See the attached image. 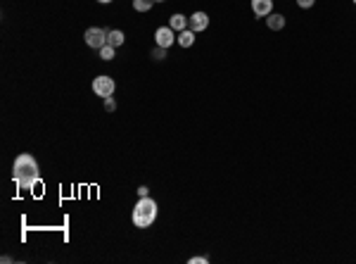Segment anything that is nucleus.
Segmentation results:
<instances>
[{
  "mask_svg": "<svg viewBox=\"0 0 356 264\" xmlns=\"http://www.w3.org/2000/svg\"><path fill=\"white\" fill-rule=\"evenodd\" d=\"M38 162L33 160V155L22 152L15 157V165H12V179H15L17 188L19 190H33V186H38Z\"/></svg>",
  "mask_w": 356,
  "mask_h": 264,
  "instance_id": "obj_1",
  "label": "nucleus"
},
{
  "mask_svg": "<svg viewBox=\"0 0 356 264\" xmlns=\"http://www.w3.org/2000/svg\"><path fill=\"white\" fill-rule=\"evenodd\" d=\"M155 219H157V202L150 198V195H145L133 207V224L138 229H148V226L155 224Z\"/></svg>",
  "mask_w": 356,
  "mask_h": 264,
  "instance_id": "obj_2",
  "label": "nucleus"
},
{
  "mask_svg": "<svg viewBox=\"0 0 356 264\" xmlns=\"http://www.w3.org/2000/svg\"><path fill=\"white\" fill-rule=\"evenodd\" d=\"M114 88H116L114 79L107 76V74H100V76L93 79V93L100 95V98H109V95H114Z\"/></svg>",
  "mask_w": 356,
  "mask_h": 264,
  "instance_id": "obj_3",
  "label": "nucleus"
},
{
  "mask_svg": "<svg viewBox=\"0 0 356 264\" xmlns=\"http://www.w3.org/2000/svg\"><path fill=\"white\" fill-rule=\"evenodd\" d=\"M83 38H86V45H88V48L100 50L105 43H107V31L100 29V26H91L88 31L83 33Z\"/></svg>",
  "mask_w": 356,
  "mask_h": 264,
  "instance_id": "obj_4",
  "label": "nucleus"
},
{
  "mask_svg": "<svg viewBox=\"0 0 356 264\" xmlns=\"http://www.w3.org/2000/svg\"><path fill=\"white\" fill-rule=\"evenodd\" d=\"M155 41H157V45L159 48H171L176 43V33H174V29L171 26H159L157 31H155Z\"/></svg>",
  "mask_w": 356,
  "mask_h": 264,
  "instance_id": "obj_5",
  "label": "nucleus"
},
{
  "mask_svg": "<svg viewBox=\"0 0 356 264\" xmlns=\"http://www.w3.org/2000/svg\"><path fill=\"white\" fill-rule=\"evenodd\" d=\"M209 26V15L207 12H192L190 17H188V29H192L195 33L204 31Z\"/></svg>",
  "mask_w": 356,
  "mask_h": 264,
  "instance_id": "obj_6",
  "label": "nucleus"
},
{
  "mask_svg": "<svg viewBox=\"0 0 356 264\" xmlns=\"http://www.w3.org/2000/svg\"><path fill=\"white\" fill-rule=\"evenodd\" d=\"M252 12L259 17V19H264L273 12V0H252Z\"/></svg>",
  "mask_w": 356,
  "mask_h": 264,
  "instance_id": "obj_7",
  "label": "nucleus"
},
{
  "mask_svg": "<svg viewBox=\"0 0 356 264\" xmlns=\"http://www.w3.org/2000/svg\"><path fill=\"white\" fill-rule=\"evenodd\" d=\"M176 43H178L181 48H190L192 43H195V31H192V29L178 31V36H176Z\"/></svg>",
  "mask_w": 356,
  "mask_h": 264,
  "instance_id": "obj_8",
  "label": "nucleus"
},
{
  "mask_svg": "<svg viewBox=\"0 0 356 264\" xmlns=\"http://www.w3.org/2000/svg\"><path fill=\"white\" fill-rule=\"evenodd\" d=\"M266 26H268L271 31H280V29H285V17L271 12V15L266 17Z\"/></svg>",
  "mask_w": 356,
  "mask_h": 264,
  "instance_id": "obj_9",
  "label": "nucleus"
},
{
  "mask_svg": "<svg viewBox=\"0 0 356 264\" xmlns=\"http://www.w3.org/2000/svg\"><path fill=\"white\" fill-rule=\"evenodd\" d=\"M169 26L174 29V31H185L188 29V19H185V15H171V19H169Z\"/></svg>",
  "mask_w": 356,
  "mask_h": 264,
  "instance_id": "obj_10",
  "label": "nucleus"
},
{
  "mask_svg": "<svg viewBox=\"0 0 356 264\" xmlns=\"http://www.w3.org/2000/svg\"><path fill=\"white\" fill-rule=\"evenodd\" d=\"M107 43H109V45H114V48L124 45V31H119V29L107 31Z\"/></svg>",
  "mask_w": 356,
  "mask_h": 264,
  "instance_id": "obj_11",
  "label": "nucleus"
},
{
  "mask_svg": "<svg viewBox=\"0 0 356 264\" xmlns=\"http://www.w3.org/2000/svg\"><path fill=\"white\" fill-rule=\"evenodd\" d=\"M155 5V0H133V10L135 12H150Z\"/></svg>",
  "mask_w": 356,
  "mask_h": 264,
  "instance_id": "obj_12",
  "label": "nucleus"
},
{
  "mask_svg": "<svg viewBox=\"0 0 356 264\" xmlns=\"http://www.w3.org/2000/svg\"><path fill=\"white\" fill-rule=\"evenodd\" d=\"M100 58L102 60H114V45H109V43H105L102 48H100Z\"/></svg>",
  "mask_w": 356,
  "mask_h": 264,
  "instance_id": "obj_13",
  "label": "nucleus"
},
{
  "mask_svg": "<svg viewBox=\"0 0 356 264\" xmlns=\"http://www.w3.org/2000/svg\"><path fill=\"white\" fill-rule=\"evenodd\" d=\"M152 58H155V60H164L166 58V48H159V45H157V48L152 50Z\"/></svg>",
  "mask_w": 356,
  "mask_h": 264,
  "instance_id": "obj_14",
  "label": "nucleus"
},
{
  "mask_svg": "<svg viewBox=\"0 0 356 264\" xmlns=\"http://www.w3.org/2000/svg\"><path fill=\"white\" fill-rule=\"evenodd\" d=\"M105 110H107V112H114V110H116V100L112 98V95L105 98Z\"/></svg>",
  "mask_w": 356,
  "mask_h": 264,
  "instance_id": "obj_15",
  "label": "nucleus"
},
{
  "mask_svg": "<svg viewBox=\"0 0 356 264\" xmlns=\"http://www.w3.org/2000/svg\"><path fill=\"white\" fill-rule=\"evenodd\" d=\"M314 3H316V0H297V5H299V8H302V10L314 8Z\"/></svg>",
  "mask_w": 356,
  "mask_h": 264,
  "instance_id": "obj_16",
  "label": "nucleus"
},
{
  "mask_svg": "<svg viewBox=\"0 0 356 264\" xmlns=\"http://www.w3.org/2000/svg\"><path fill=\"white\" fill-rule=\"evenodd\" d=\"M209 262V257L204 255H199V257H190V264H207Z\"/></svg>",
  "mask_w": 356,
  "mask_h": 264,
  "instance_id": "obj_17",
  "label": "nucleus"
},
{
  "mask_svg": "<svg viewBox=\"0 0 356 264\" xmlns=\"http://www.w3.org/2000/svg\"><path fill=\"white\" fill-rule=\"evenodd\" d=\"M138 195H140V198L150 195V188H148V186H140V188H138Z\"/></svg>",
  "mask_w": 356,
  "mask_h": 264,
  "instance_id": "obj_18",
  "label": "nucleus"
},
{
  "mask_svg": "<svg viewBox=\"0 0 356 264\" xmlns=\"http://www.w3.org/2000/svg\"><path fill=\"white\" fill-rule=\"evenodd\" d=\"M98 3H102V5H107V3H112V0H98Z\"/></svg>",
  "mask_w": 356,
  "mask_h": 264,
  "instance_id": "obj_19",
  "label": "nucleus"
},
{
  "mask_svg": "<svg viewBox=\"0 0 356 264\" xmlns=\"http://www.w3.org/2000/svg\"><path fill=\"white\" fill-rule=\"evenodd\" d=\"M155 3H164V0H155Z\"/></svg>",
  "mask_w": 356,
  "mask_h": 264,
  "instance_id": "obj_20",
  "label": "nucleus"
},
{
  "mask_svg": "<svg viewBox=\"0 0 356 264\" xmlns=\"http://www.w3.org/2000/svg\"><path fill=\"white\" fill-rule=\"evenodd\" d=\"M351 3H354V5H356V0H351Z\"/></svg>",
  "mask_w": 356,
  "mask_h": 264,
  "instance_id": "obj_21",
  "label": "nucleus"
}]
</instances>
